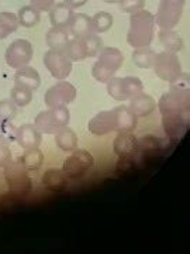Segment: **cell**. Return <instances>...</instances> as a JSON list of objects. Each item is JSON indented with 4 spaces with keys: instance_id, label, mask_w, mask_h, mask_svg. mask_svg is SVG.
<instances>
[{
    "instance_id": "cell-1",
    "label": "cell",
    "mask_w": 190,
    "mask_h": 254,
    "mask_svg": "<svg viewBox=\"0 0 190 254\" xmlns=\"http://www.w3.org/2000/svg\"><path fill=\"white\" fill-rule=\"evenodd\" d=\"M127 43L133 48L149 47L155 36V16L148 10L141 9L130 14Z\"/></svg>"
},
{
    "instance_id": "cell-2",
    "label": "cell",
    "mask_w": 190,
    "mask_h": 254,
    "mask_svg": "<svg viewBox=\"0 0 190 254\" xmlns=\"http://www.w3.org/2000/svg\"><path fill=\"white\" fill-rule=\"evenodd\" d=\"M169 91L163 93L158 102V109L161 115L169 113H189L190 109V92L189 81L182 83L179 79L171 83Z\"/></svg>"
},
{
    "instance_id": "cell-3",
    "label": "cell",
    "mask_w": 190,
    "mask_h": 254,
    "mask_svg": "<svg viewBox=\"0 0 190 254\" xmlns=\"http://www.w3.org/2000/svg\"><path fill=\"white\" fill-rule=\"evenodd\" d=\"M123 63H124V55L118 48L103 47V50L99 53L97 61L93 64L92 75L97 82L107 83L114 76V73L121 68Z\"/></svg>"
},
{
    "instance_id": "cell-4",
    "label": "cell",
    "mask_w": 190,
    "mask_h": 254,
    "mask_svg": "<svg viewBox=\"0 0 190 254\" xmlns=\"http://www.w3.org/2000/svg\"><path fill=\"white\" fill-rule=\"evenodd\" d=\"M69 110L66 106H58L40 112L34 120V126L41 134H55L69 123Z\"/></svg>"
},
{
    "instance_id": "cell-5",
    "label": "cell",
    "mask_w": 190,
    "mask_h": 254,
    "mask_svg": "<svg viewBox=\"0 0 190 254\" xmlns=\"http://www.w3.org/2000/svg\"><path fill=\"white\" fill-rule=\"evenodd\" d=\"M28 171L21 165L20 161H10L3 167V177L10 192L16 195H27L33 190V181L28 177Z\"/></svg>"
},
{
    "instance_id": "cell-6",
    "label": "cell",
    "mask_w": 190,
    "mask_h": 254,
    "mask_svg": "<svg viewBox=\"0 0 190 254\" xmlns=\"http://www.w3.org/2000/svg\"><path fill=\"white\" fill-rule=\"evenodd\" d=\"M186 0H159L155 23L161 30H173L179 24Z\"/></svg>"
},
{
    "instance_id": "cell-7",
    "label": "cell",
    "mask_w": 190,
    "mask_h": 254,
    "mask_svg": "<svg viewBox=\"0 0 190 254\" xmlns=\"http://www.w3.org/2000/svg\"><path fill=\"white\" fill-rule=\"evenodd\" d=\"M144 83L140 81L137 76H124V78H116L113 76L107 82V92L114 100L124 102L130 100L137 95L142 93Z\"/></svg>"
},
{
    "instance_id": "cell-8",
    "label": "cell",
    "mask_w": 190,
    "mask_h": 254,
    "mask_svg": "<svg viewBox=\"0 0 190 254\" xmlns=\"http://www.w3.org/2000/svg\"><path fill=\"white\" fill-rule=\"evenodd\" d=\"M152 68L159 79L169 83H175L182 75V64L179 61V57L171 51H162L156 54Z\"/></svg>"
},
{
    "instance_id": "cell-9",
    "label": "cell",
    "mask_w": 190,
    "mask_h": 254,
    "mask_svg": "<svg viewBox=\"0 0 190 254\" xmlns=\"http://www.w3.org/2000/svg\"><path fill=\"white\" fill-rule=\"evenodd\" d=\"M95 158L88 150H75L63 163L62 171L68 180H78L83 177L93 167Z\"/></svg>"
},
{
    "instance_id": "cell-10",
    "label": "cell",
    "mask_w": 190,
    "mask_h": 254,
    "mask_svg": "<svg viewBox=\"0 0 190 254\" xmlns=\"http://www.w3.org/2000/svg\"><path fill=\"white\" fill-rule=\"evenodd\" d=\"M33 55H34L33 44L28 40L18 38V40H14L6 48L4 60H6L9 66L14 68V69H18L21 66L30 65L31 60H33Z\"/></svg>"
},
{
    "instance_id": "cell-11",
    "label": "cell",
    "mask_w": 190,
    "mask_h": 254,
    "mask_svg": "<svg viewBox=\"0 0 190 254\" xmlns=\"http://www.w3.org/2000/svg\"><path fill=\"white\" fill-rule=\"evenodd\" d=\"M72 61L68 58L62 48L61 50H48L44 54V65L48 72L58 81H65L72 72Z\"/></svg>"
},
{
    "instance_id": "cell-12",
    "label": "cell",
    "mask_w": 190,
    "mask_h": 254,
    "mask_svg": "<svg viewBox=\"0 0 190 254\" xmlns=\"http://www.w3.org/2000/svg\"><path fill=\"white\" fill-rule=\"evenodd\" d=\"M76 93H78L76 88L71 82L59 81L47 91L44 102L48 106V109L58 108V106H68L76 99Z\"/></svg>"
},
{
    "instance_id": "cell-13",
    "label": "cell",
    "mask_w": 190,
    "mask_h": 254,
    "mask_svg": "<svg viewBox=\"0 0 190 254\" xmlns=\"http://www.w3.org/2000/svg\"><path fill=\"white\" fill-rule=\"evenodd\" d=\"M162 127L168 138L172 143H178L186 136L189 130V115L188 113L162 115Z\"/></svg>"
},
{
    "instance_id": "cell-14",
    "label": "cell",
    "mask_w": 190,
    "mask_h": 254,
    "mask_svg": "<svg viewBox=\"0 0 190 254\" xmlns=\"http://www.w3.org/2000/svg\"><path fill=\"white\" fill-rule=\"evenodd\" d=\"M88 128L93 136H106L111 131H116V115L114 110L100 112L95 118L91 119Z\"/></svg>"
},
{
    "instance_id": "cell-15",
    "label": "cell",
    "mask_w": 190,
    "mask_h": 254,
    "mask_svg": "<svg viewBox=\"0 0 190 254\" xmlns=\"http://www.w3.org/2000/svg\"><path fill=\"white\" fill-rule=\"evenodd\" d=\"M113 150L117 157H134L140 153L138 138L133 133H118L113 143Z\"/></svg>"
},
{
    "instance_id": "cell-16",
    "label": "cell",
    "mask_w": 190,
    "mask_h": 254,
    "mask_svg": "<svg viewBox=\"0 0 190 254\" xmlns=\"http://www.w3.org/2000/svg\"><path fill=\"white\" fill-rule=\"evenodd\" d=\"M13 81H14V85L23 86L26 89L34 92L41 85V76H40V73H38L36 68L26 65V66H21V68L16 69Z\"/></svg>"
},
{
    "instance_id": "cell-17",
    "label": "cell",
    "mask_w": 190,
    "mask_h": 254,
    "mask_svg": "<svg viewBox=\"0 0 190 254\" xmlns=\"http://www.w3.org/2000/svg\"><path fill=\"white\" fill-rule=\"evenodd\" d=\"M43 141V134L38 131L34 125L24 123L17 127V136H16V143L24 150L28 148H37L40 147Z\"/></svg>"
},
{
    "instance_id": "cell-18",
    "label": "cell",
    "mask_w": 190,
    "mask_h": 254,
    "mask_svg": "<svg viewBox=\"0 0 190 254\" xmlns=\"http://www.w3.org/2000/svg\"><path fill=\"white\" fill-rule=\"evenodd\" d=\"M128 109L131 110V113H134L136 118H148L151 116L156 109V103L152 96L140 93L134 98H131Z\"/></svg>"
},
{
    "instance_id": "cell-19",
    "label": "cell",
    "mask_w": 190,
    "mask_h": 254,
    "mask_svg": "<svg viewBox=\"0 0 190 254\" xmlns=\"http://www.w3.org/2000/svg\"><path fill=\"white\" fill-rule=\"evenodd\" d=\"M68 31L73 38H85L89 34H93L92 17L83 13H73L72 18L68 24Z\"/></svg>"
},
{
    "instance_id": "cell-20",
    "label": "cell",
    "mask_w": 190,
    "mask_h": 254,
    "mask_svg": "<svg viewBox=\"0 0 190 254\" xmlns=\"http://www.w3.org/2000/svg\"><path fill=\"white\" fill-rule=\"evenodd\" d=\"M114 110L116 115V131L118 133H133L136 130L138 118L131 113V110L127 106H118Z\"/></svg>"
},
{
    "instance_id": "cell-21",
    "label": "cell",
    "mask_w": 190,
    "mask_h": 254,
    "mask_svg": "<svg viewBox=\"0 0 190 254\" xmlns=\"http://www.w3.org/2000/svg\"><path fill=\"white\" fill-rule=\"evenodd\" d=\"M138 147H140V151H142V153L158 154V153H162L163 150L168 147V141L159 136L145 134L141 138H138Z\"/></svg>"
},
{
    "instance_id": "cell-22",
    "label": "cell",
    "mask_w": 190,
    "mask_h": 254,
    "mask_svg": "<svg viewBox=\"0 0 190 254\" xmlns=\"http://www.w3.org/2000/svg\"><path fill=\"white\" fill-rule=\"evenodd\" d=\"M43 185L48 190L59 192V190H62L68 185V177L65 175L62 170L52 168V170H48L43 175Z\"/></svg>"
},
{
    "instance_id": "cell-23",
    "label": "cell",
    "mask_w": 190,
    "mask_h": 254,
    "mask_svg": "<svg viewBox=\"0 0 190 254\" xmlns=\"http://www.w3.org/2000/svg\"><path fill=\"white\" fill-rule=\"evenodd\" d=\"M48 13H49V21L54 27H68L75 11L71 7H68L65 3H58V4L55 3L54 7Z\"/></svg>"
},
{
    "instance_id": "cell-24",
    "label": "cell",
    "mask_w": 190,
    "mask_h": 254,
    "mask_svg": "<svg viewBox=\"0 0 190 254\" xmlns=\"http://www.w3.org/2000/svg\"><path fill=\"white\" fill-rule=\"evenodd\" d=\"M55 143L65 153H72L78 148V136L69 127H63L55 133Z\"/></svg>"
},
{
    "instance_id": "cell-25",
    "label": "cell",
    "mask_w": 190,
    "mask_h": 254,
    "mask_svg": "<svg viewBox=\"0 0 190 254\" xmlns=\"http://www.w3.org/2000/svg\"><path fill=\"white\" fill-rule=\"evenodd\" d=\"M158 40L163 46L165 51H171V53L178 54L183 48V38L175 30H159Z\"/></svg>"
},
{
    "instance_id": "cell-26",
    "label": "cell",
    "mask_w": 190,
    "mask_h": 254,
    "mask_svg": "<svg viewBox=\"0 0 190 254\" xmlns=\"http://www.w3.org/2000/svg\"><path fill=\"white\" fill-rule=\"evenodd\" d=\"M69 36L71 34L68 31V27H54L52 26L47 33V46L49 47L51 50H61L71 40Z\"/></svg>"
},
{
    "instance_id": "cell-27",
    "label": "cell",
    "mask_w": 190,
    "mask_h": 254,
    "mask_svg": "<svg viewBox=\"0 0 190 254\" xmlns=\"http://www.w3.org/2000/svg\"><path fill=\"white\" fill-rule=\"evenodd\" d=\"M18 161L27 171H37L44 164V153L38 147L37 148H28L24 151V154L18 158Z\"/></svg>"
},
{
    "instance_id": "cell-28",
    "label": "cell",
    "mask_w": 190,
    "mask_h": 254,
    "mask_svg": "<svg viewBox=\"0 0 190 254\" xmlns=\"http://www.w3.org/2000/svg\"><path fill=\"white\" fill-rule=\"evenodd\" d=\"M62 50L72 63H79V61H83L88 58L83 38H71Z\"/></svg>"
},
{
    "instance_id": "cell-29",
    "label": "cell",
    "mask_w": 190,
    "mask_h": 254,
    "mask_svg": "<svg viewBox=\"0 0 190 254\" xmlns=\"http://www.w3.org/2000/svg\"><path fill=\"white\" fill-rule=\"evenodd\" d=\"M155 57H156V53L151 47L136 48L133 53V63L141 69H151L154 66Z\"/></svg>"
},
{
    "instance_id": "cell-30",
    "label": "cell",
    "mask_w": 190,
    "mask_h": 254,
    "mask_svg": "<svg viewBox=\"0 0 190 254\" xmlns=\"http://www.w3.org/2000/svg\"><path fill=\"white\" fill-rule=\"evenodd\" d=\"M16 14H17L18 24L26 28L36 27L37 24L40 23V20H41V11H38L31 4L23 6Z\"/></svg>"
},
{
    "instance_id": "cell-31",
    "label": "cell",
    "mask_w": 190,
    "mask_h": 254,
    "mask_svg": "<svg viewBox=\"0 0 190 254\" xmlns=\"http://www.w3.org/2000/svg\"><path fill=\"white\" fill-rule=\"evenodd\" d=\"M18 18L13 11H1L0 13V41L7 38L10 34L16 33L18 28Z\"/></svg>"
},
{
    "instance_id": "cell-32",
    "label": "cell",
    "mask_w": 190,
    "mask_h": 254,
    "mask_svg": "<svg viewBox=\"0 0 190 254\" xmlns=\"http://www.w3.org/2000/svg\"><path fill=\"white\" fill-rule=\"evenodd\" d=\"M113 23H114V18L109 11H97L92 17V26H93V31L96 34H103V33L109 31L110 28L113 27Z\"/></svg>"
},
{
    "instance_id": "cell-33",
    "label": "cell",
    "mask_w": 190,
    "mask_h": 254,
    "mask_svg": "<svg viewBox=\"0 0 190 254\" xmlns=\"http://www.w3.org/2000/svg\"><path fill=\"white\" fill-rule=\"evenodd\" d=\"M10 99L17 108H26L33 100V91L14 85V88L11 89V93H10Z\"/></svg>"
},
{
    "instance_id": "cell-34",
    "label": "cell",
    "mask_w": 190,
    "mask_h": 254,
    "mask_svg": "<svg viewBox=\"0 0 190 254\" xmlns=\"http://www.w3.org/2000/svg\"><path fill=\"white\" fill-rule=\"evenodd\" d=\"M17 127L11 123V120H1L0 122V141L4 144H10L16 141Z\"/></svg>"
},
{
    "instance_id": "cell-35",
    "label": "cell",
    "mask_w": 190,
    "mask_h": 254,
    "mask_svg": "<svg viewBox=\"0 0 190 254\" xmlns=\"http://www.w3.org/2000/svg\"><path fill=\"white\" fill-rule=\"evenodd\" d=\"M83 43H85V47H86L88 58H93V57L99 55L100 51L103 50V41H101V38L99 37V34H96V33L85 37V38H83Z\"/></svg>"
},
{
    "instance_id": "cell-36",
    "label": "cell",
    "mask_w": 190,
    "mask_h": 254,
    "mask_svg": "<svg viewBox=\"0 0 190 254\" xmlns=\"http://www.w3.org/2000/svg\"><path fill=\"white\" fill-rule=\"evenodd\" d=\"M17 106L11 99L0 100V122L1 120H13L17 116Z\"/></svg>"
},
{
    "instance_id": "cell-37",
    "label": "cell",
    "mask_w": 190,
    "mask_h": 254,
    "mask_svg": "<svg viewBox=\"0 0 190 254\" xmlns=\"http://www.w3.org/2000/svg\"><path fill=\"white\" fill-rule=\"evenodd\" d=\"M145 3H146V0H120V1H118L121 11L128 13V14H131V13H134V11H138V10L144 9Z\"/></svg>"
},
{
    "instance_id": "cell-38",
    "label": "cell",
    "mask_w": 190,
    "mask_h": 254,
    "mask_svg": "<svg viewBox=\"0 0 190 254\" xmlns=\"http://www.w3.org/2000/svg\"><path fill=\"white\" fill-rule=\"evenodd\" d=\"M134 168V158L133 157H118L116 170L118 173H128L130 170Z\"/></svg>"
},
{
    "instance_id": "cell-39",
    "label": "cell",
    "mask_w": 190,
    "mask_h": 254,
    "mask_svg": "<svg viewBox=\"0 0 190 254\" xmlns=\"http://www.w3.org/2000/svg\"><path fill=\"white\" fill-rule=\"evenodd\" d=\"M11 160H13V157H11L9 144H4L0 141V168L6 167Z\"/></svg>"
},
{
    "instance_id": "cell-40",
    "label": "cell",
    "mask_w": 190,
    "mask_h": 254,
    "mask_svg": "<svg viewBox=\"0 0 190 254\" xmlns=\"http://www.w3.org/2000/svg\"><path fill=\"white\" fill-rule=\"evenodd\" d=\"M30 4L38 11H49L55 6V0H30Z\"/></svg>"
},
{
    "instance_id": "cell-41",
    "label": "cell",
    "mask_w": 190,
    "mask_h": 254,
    "mask_svg": "<svg viewBox=\"0 0 190 254\" xmlns=\"http://www.w3.org/2000/svg\"><path fill=\"white\" fill-rule=\"evenodd\" d=\"M63 3H65L68 7H71L72 10H75L79 9L82 6H85V4L88 3V0H63Z\"/></svg>"
},
{
    "instance_id": "cell-42",
    "label": "cell",
    "mask_w": 190,
    "mask_h": 254,
    "mask_svg": "<svg viewBox=\"0 0 190 254\" xmlns=\"http://www.w3.org/2000/svg\"><path fill=\"white\" fill-rule=\"evenodd\" d=\"M104 3H110V4H114V3H118L120 0H103Z\"/></svg>"
}]
</instances>
